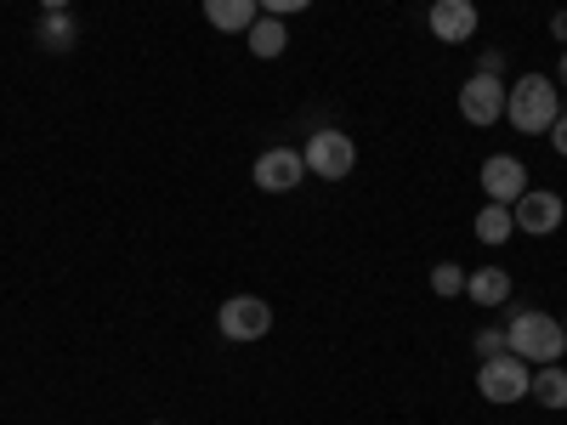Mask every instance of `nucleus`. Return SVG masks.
Returning <instances> with one entry per match:
<instances>
[{
	"label": "nucleus",
	"mask_w": 567,
	"mask_h": 425,
	"mask_svg": "<svg viewBox=\"0 0 567 425\" xmlns=\"http://www.w3.org/2000/svg\"><path fill=\"white\" fill-rule=\"evenodd\" d=\"M505 114H511V125L523 131V136L550 131V125H556V80H545V74H523V80L505 91Z\"/></svg>",
	"instance_id": "obj_2"
},
{
	"label": "nucleus",
	"mask_w": 567,
	"mask_h": 425,
	"mask_svg": "<svg viewBox=\"0 0 567 425\" xmlns=\"http://www.w3.org/2000/svg\"><path fill=\"white\" fill-rule=\"evenodd\" d=\"M528 397H539L545 408H567V369H561V363H539Z\"/></svg>",
	"instance_id": "obj_13"
},
{
	"label": "nucleus",
	"mask_w": 567,
	"mask_h": 425,
	"mask_svg": "<svg viewBox=\"0 0 567 425\" xmlns=\"http://www.w3.org/2000/svg\"><path fill=\"white\" fill-rule=\"evenodd\" d=\"M432 290H437L443 301H454V296H465V272H460L454 261H437V267H432Z\"/></svg>",
	"instance_id": "obj_17"
},
{
	"label": "nucleus",
	"mask_w": 567,
	"mask_h": 425,
	"mask_svg": "<svg viewBox=\"0 0 567 425\" xmlns=\"http://www.w3.org/2000/svg\"><path fill=\"white\" fill-rule=\"evenodd\" d=\"M561 329H567V318H561Z\"/></svg>",
	"instance_id": "obj_24"
},
{
	"label": "nucleus",
	"mask_w": 567,
	"mask_h": 425,
	"mask_svg": "<svg viewBox=\"0 0 567 425\" xmlns=\"http://www.w3.org/2000/svg\"><path fill=\"white\" fill-rule=\"evenodd\" d=\"M528 386H534V369L516 357V352L483 357V369H477V392H483L488 403H523Z\"/></svg>",
	"instance_id": "obj_3"
},
{
	"label": "nucleus",
	"mask_w": 567,
	"mask_h": 425,
	"mask_svg": "<svg viewBox=\"0 0 567 425\" xmlns=\"http://www.w3.org/2000/svg\"><path fill=\"white\" fill-rule=\"evenodd\" d=\"M505 341H511V352L523 357V363L539 369V363H556L567 352V329L550 312H516L511 329H505Z\"/></svg>",
	"instance_id": "obj_1"
},
{
	"label": "nucleus",
	"mask_w": 567,
	"mask_h": 425,
	"mask_svg": "<svg viewBox=\"0 0 567 425\" xmlns=\"http://www.w3.org/2000/svg\"><path fill=\"white\" fill-rule=\"evenodd\" d=\"M550 148L567 159V114H556V125H550Z\"/></svg>",
	"instance_id": "obj_20"
},
{
	"label": "nucleus",
	"mask_w": 567,
	"mask_h": 425,
	"mask_svg": "<svg viewBox=\"0 0 567 425\" xmlns=\"http://www.w3.org/2000/svg\"><path fill=\"white\" fill-rule=\"evenodd\" d=\"M477 352H483V357H499V352H511L505 329H483V335H477Z\"/></svg>",
	"instance_id": "obj_18"
},
{
	"label": "nucleus",
	"mask_w": 567,
	"mask_h": 425,
	"mask_svg": "<svg viewBox=\"0 0 567 425\" xmlns=\"http://www.w3.org/2000/svg\"><path fill=\"white\" fill-rule=\"evenodd\" d=\"M511 216H516V227H523V232L545 239V232H556V227H561V216H567V210H561V199H556V194H545V187H528V194L511 205Z\"/></svg>",
	"instance_id": "obj_9"
},
{
	"label": "nucleus",
	"mask_w": 567,
	"mask_h": 425,
	"mask_svg": "<svg viewBox=\"0 0 567 425\" xmlns=\"http://www.w3.org/2000/svg\"><path fill=\"white\" fill-rule=\"evenodd\" d=\"M556 80H561V85H567V52H561V69H556Z\"/></svg>",
	"instance_id": "obj_23"
},
{
	"label": "nucleus",
	"mask_w": 567,
	"mask_h": 425,
	"mask_svg": "<svg viewBox=\"0 0 567 425\" xmlns=\"http://www.w3.org/2000/svg\"><path fill=\"white\" fill-rule=\"evenodd\" d=\"M40 7H45V12H69V0H40Z\"/></svg>",
	"instance_id": "obj_22"
},
{
	"label": "nucleus",
	"mask_w": 567,
	"mask_h": 425,
	"mask_svg": "<svg viewBox=\"0 0 567 425\" xmlns=\"http://www.w3.org/2000/svg\"><path fill=\"white\" fill-rule=\"evenodd\" d=\"M550 34H556V40H567V12H556V18H550Z\"/></svg>",
	"instance_id": "obj_21"
},
{
	"label": "nucleus",
	"mask_w": 567,
	"mask_h": 425,
	"mask_svg": "<svg viewBox=\"0 0 567 425\" xmlns=\"http://www.w3.org/2000/svg\"><path fill=\"white\" fill-rule=\"evenodd\" d=\"M301 176H307V159L296 148H267L256 159V187L261 194H290V187H301Z\"/></svg>",
	"instance_id": "obj_8"
},
{
	"label": "nucleus",
	"mask_w": 567,
	"mask_h": 425,
	"mask_svg": "<svg viewBox=\"0 0 567 425\" xmlns=\"http://www.w3.org/2000/svg\"><path fill=\"white\" fill-rule=\"evenodd\" d=\"M425 23H432V34L443 45H465L471 34H477V7H471V0H432Z\"/></svg>",
	"instance_id": "obj_10"
},
{
	"label": "nucleus",
	"mask_w": 567,
	"mask_h": 425,
	"mask_svg": "<svg viewBox=\"0 0 567 425\" xmlns=\"http://www.w3.org/2000/svg\"><path fill=\"white\" fill-rule=\"evenodd\" d=\"M284 45H290V34H284V18H267V12H261V18L250 23V52H256V58H278Z\"/></svg>",
	"instance_id": "obj_14"
},
{
	"label": "nucleus",
	"mask_w": 567,
	"mask_h": 425,
	"mask_svg": "<svg viewBox=\"0 0 567 425\" xmlns=\"http://www.w3.org/2000/svg\"><path fill=\"white\" fill-rule=\"evenodd\" d=\"M74 18L69 12H45L40 18V45H45V52H69V45H74Z\"/></svg>",
	"instance_id": "obj_15"
},
{
	"label": "nucleus",
	"mask_w": 567,
	"mask_h": 425,
	"mask_svg": "<svg viewBox=\"0 0 567 425\" xmlns=\"http://www.w3.org/2000/svg\"><path fill=\"white\" fill-rule=\"evenodd\" d=\"M511 227H516L511 205H488V210L477 216V239H483V245H505V239H511Z\"/></svg>",
	"instance_id": "obj_16"
},
{
	"label": "nucleus",
	"mask_w": 567,
	"mask_h": 425,
	"mask_svg": "<svg viewBox=\"0 0 567 425\" xmlns=\"http://www.w3.org/2000/svg\"><path fill=\"white\" fill-rule=\"evenodd\" d=\"M483 194H488V205H516L528 194V165L511 159V154H494L483 165Z\"/></svg>",
	"instance_id": "obj_7"
},
{
	"label": "nucleus",
	"mask_w": 567,
	"mask_h": 425,
	"mask_svg": "<svg viewBox=\"0 0 567 425\" xmlns=\"http://www.w3.org/2000/svg\"><path fill=\"white\" fill-rule=\"evenodd\" d=\"M465 296L477 301V307H505L511 301V272H499V267H477L465 278Z\"/></svg>",
	"instance_id": "obj_12"
},
{
	"label": "nucleus",
	"mask_w": 567,
	"mask_h": 425,
	"mask_svg": "<svg viewBox=\"0 0 567 425\" xmlns=\"http://www.w3.org/2000/svg\"><path fill=\"white\" fill-rule=\"evenodd\" d=\"M261 18L256 0H205V23L221 34H250V23Z\"/></svg>",
	"instance_id": "obj_11"
},
{
	"label": "nucleus",
	"mask_w": 567,
	"mask_h": 425,
	"mask_svg": "<svg viewBox=\"0 0 567 425\" xmlns=\"http://www.w3.org/2000/svg\"><path fill=\"white\" fill-rule=\"evenodd\" d=\"M216 323H221L227 341H261L267 329H272V307L261 296H233V301H221Z\"/></svg>",
	"instance_id": "obj_5"
},
{
	"label": "nucleus",
	"mask_w": 567,
	"mask_h": 425,
	"mask_svg": "<svg viewBox=\"0 0 567 425\" xmlns=\"http://www.w3.org/2000/svg\"><path fill=\"white\" fill-rule=\"evenodd\" d=\"M460 114H465V125H499L505 120V85L494 74H471L460 85Z\"/></svg>",
	"instance_id": "obj_6"
},
{
	"label": "nucleus",
	"mask_w": 567,
	"mask_h": 425,
	"mask_svg": "<svg viewBox=\"0 0 567 425\" xmlns=\"http://www.w3.org/2000/svg\"><path fill=\"white\" fill-rule=\"evenodd\" d=\"M301 159H307V176H323V182H341V176H352V165H358V148H352V136L347 131H312V142L301 148Z\"/></svg>",
	"instance_id": "obj_4"
},
{
	"label": "nucleus",
	"mask_w": 567,
	"mask_h": 425,
	"mask_svg": "<svg viewBox=\"0 0 567 425\" xmlns=\"http://www.w3.org/2000/svg\"><path fill=\"white\" fill-rule=\"evenodd\" d=\"M256 7H261L267 18H290V12H307L312 0H256Z\"/></svg>",
	"instance_id": "obj_19"
}]
</instances>
